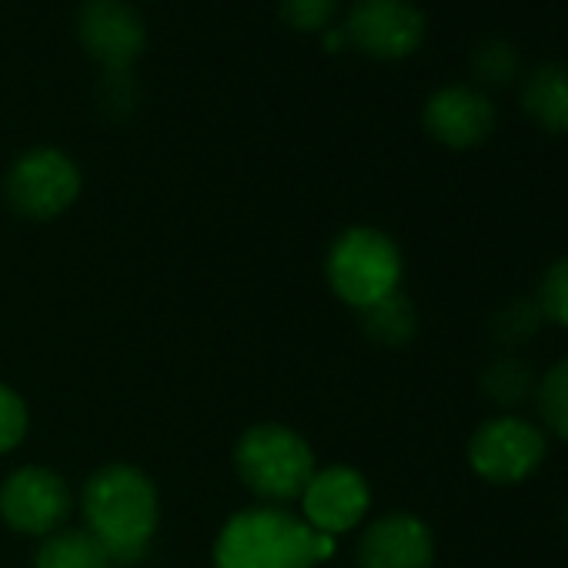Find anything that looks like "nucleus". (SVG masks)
I'll return each instance as SVG.
<instances>
[{"label": "nucleus", "instance_id": "nucleus-1", "mask_svg": "<svg viewBox=\"0 0 568 568\" xmlns=\"http://www.w3.org/2000/svg\"><path fill=\"white\" fill-rule=\"evenodd\" d=\"M84 528L104 545L114 568L138 565L161 521V501L154 481L138 465H104L98 468L81 495Z\"/></svg>", "mask_w": 568, "mask_h": 568}, {"label": "nucleus", "instance_id": "nucleus-2", "mask_svg": "<svg viewBox=\"0 0 568 568\" xmlns=\"http://www.w3.org/2000/svg\"><path fill=\"white\" fill-rule=\"evenodd\" d=\"M335 538L315 531L281 505L234 511L214 538V568H315L332 558Z\"/></svg>", "mask_w": 568, "mask_h": 568}, {"label": "nucleus", "instance_id": "nucleus-3", "mask_svg": "<svg viewBox=\"0 0 568 568\" xmlns=\"http://www.w3.org/2000/svg\"><path fill=\"white\" fill-rule=\"evenodd\" d=\"M234 471L254 498L267 505H288L305 495L318 462L302 432L277 422H261L237 438Z\"/></svg>", "mask_w": 568, "mask_h": 568}, {"label": "nucleus", "instance_id": "nucleus-4", "mask_svg": "<svg viewBox=\"0 0 568 568\" xmlns=\"http://www.w3.org/2000/svg\"><path fill=\"white\" fill-rule=\"evenodd\" d=\"M402 251L378 227H348L342 231L325 257L328 288L338 302L362 312L402 288Z\"/></svg>", "mask_w": 568, "mask_h": 568}, {"label": "nucleus", "instance_id": "nucleus-5", "mask_svg": "<svg viewBox=\"0 0 568 568\" xmlns=\"http://www.w3.org/2000/svg\"><path fill=\"white\" fill-rule=\"evenodd\" d=\"M8 204L31 221L61 217L81 194L78 164L58 148H34L14 161L4 181Z\"/></svg>", "mask_w": 568, "mask_h": 568}, {"label": "nucleus", "instance_id": "nucleus-6", "mask_svg": "<svg viewBox=\"0 0 568 568\" xmlns=\"http://www.w3.org/2000/svg\"><path fill=\"white\" fill-rule=\"evenodd\" d=\"M545 432L518 415H498L478 425L468 442V465L491 485H518L545 462Z\"/></svg>", "mask_w": 568, "mask_h": 568}, {"label": "nucleus", "instance_id": "nucleus-7", "mask_svg": "<svg viewBox=\"0 0 568 568\" xmlns=\"http://www.w3.org/2000/svg\"><path fill=\"white\" fill-rule=\"evenodd\" d=\"M71 488L64 475L44 465H24L0 485V518L18 535L48 538L71 515Z\"/></svg>", "mask_w": 568, "mask_h": 568}, {"label": "nucleus", "instance_id": "nucleus-8", "mask_svg": "<svg viewBox=\"0 0 568 568\" xmlns=\"http://www.w3.org/2000/svg\"><path fill=\"white\" fill-rule=\"evenodd\" d=\"M302 501V518L322 531V535H342L352 531L355 525L365 521L368 508H372V488L365 481V475L352 465H328L318 468L315 478L308 481Z\"/></svg>", "mask_w": 568, "mask_h": 568}, {"label": "nucleus", "instance_id": "nucleus-9", "mask_svg": "<svg viewBox=\"0 0 568 568\" xmlns=\"http://www.w3.org/2000/svg\"><path fill=\"white\" fill-rule=\"evenodd\" d=\"M348 38L372 58L398 61L418 51L425 18L412 0H358L348 18Z\"/></svg>", "mask_w": 568, "mask_h": 568}, {"label": "nucleus", "instance_id": "nucleus-10", "mask_svg": "<svg viewBox=\"0 0 568 568\" xmlns=\"http://www.w3.org/2000/svg\"><path fill=\"white\" fill-rule=\"evenodd\" d=\"M435 535L412 511H388L375 518L358 538L362 568H432Z\"/></svg>", "mask_w": 568, "mask_h": 568}, {"label": "nucleus", "instance_id": "nucleus-11", "mask_svg": "<svg viewBox=\"0 0 568 568\" xmlns=\"http://www.w3.org/2000/svg\"><path fill=\"white\" fill-rule=\"evenodd\" d=\"M78 31L88 54L108 71H128L144 51V24L121 0H88Z\"/></svg>", "mask_w": 568, "mask_h": 568}, {"label": "nucleus", "instance_id": "nucleus-12", "mask_svg": "<svg viewBox=\"0 0 568 568\" xmlns=\"http://www.w3.org/2000/svg\"><path fill=\"white\" fill-rule=\"evenodd\" d=\"M491 128H495V108L475 88H462V84L442 88L425 104V131L452 151L481 144L491 134Z\"/></svg>", "mask_w": 568, "mask_h": 568}, {"label": "nucleus", "instance_id": "nucleus-13", "mask_svg": "<svg viewBox=\"0 0 568 568\" xmlns=\"http://www.w3.org/2000/svg\"><path fill=\"white\" fill-rule=\"evenodd\" d=\"M521 108L538 128L551 134H568V68L565 64L535 68L521 88Z\"/></svg>", "mask_w": 568, "mask_h": 568}, {"label": "nucleus", "instance_id": "nucleus-14", "mask_svg": "<svg viewBox=\"0 0 568 568\" xmlns=\"http://www.w3.org/2000/svg\"><path fill=\"white\" fill-rule=\"evenodd\" d=\"M34 568H114L104 545L88 528H58L41 538Z\"/></svg>", "mask_w": 568, "mask_h": 568}, {"label": "nucleus", "instance_id": "nucleus-15", "mask_svg": "<svg viewBox=\"0 0 568 568\" xmlns=\"http://www.w3.org/2000/svg\"><path fill=\"white\" fill-rule=\"evenodd\" d=\"M358 322H362V332L375 345H385V348H402L418 332V312H415V305L408 302V295L402 288L395 295L362 308Z\"/></svg>", "mask_w": 568, "mask_h": 568}, {"label": "nucleus", "instance_id": "nucleus-16", "mask_svg": "<svg viewBox=\"0 0 568 568\" xmlns=\"http://www.w3.org/2000/svg\"><path fill=\"white\" fill-rule=\"evenodd\" d=\"M535 372L528 362L515 358V355H495L485 372H481V392L498 405V408H518L521 402H528L535 395Z\"/></svg>", "mask_w": 568, "mask_h": 568}, {"label": "nucleus", "instance_id": "nucleus-17", "mask_svg": "<svg viewBox=\"0 0 568 568\" xmlns=\"http://www.w3.org/2000/svg\"><path fill=\"white\" fill-rule=\"evenodd\" d=\"M535 405L545 432L568 442V358L551 365L535 385Z\"/></svg>", "mask_w": 568, "mask_h": 568}, {"label": "nucleus", "instance_id": "nucleus-18", "mask_svg": "<svg viewBox=\"0 0 568 568\" xmlns=\"http://www.w3.org/2000/svg\"><path fill=\"white\" fill-rule=\"evenodd\" d=\"M541 322H545V315H541V308L535 305V298H511V302H505V305L491 315L488 332H491V338H495L498 345L515 348V345H521V342H531V338L538 335Z\"/></svg>", "mask_w": 568, "mask_h": 568}, {"label": "nucleus", "instance_id": "nucleus-19", "mask_svg": "<svg viewBox=\"0 0 568 568\" xmlns=\"http://www.w3.org/2000/svg\"><path fill=\"white\" fill-rule=\"evenodd\" d=\"M535 305L541 308L545 322H555V325L568 328V257L555 261V264L541 274Z\"/></svg>", "mask_w": 568, "mask_h": 568}, {"label": "nucleus", "instance_id": "nucleus-20", "mask_svg": "<svg viewBox=\"0 0 568 568\" xmlns=\"http://www.w3.org/2000/svg\"><path fill=\"white\" fill-rule=\"evenodd\" d=\"M28 428H31V412L24 398L11 385L0 382V455L14 452L28 438Z\"/></svg>", "mask_w": 568, "mask_h": 568}, {"label": "nucleus", "instance_id": "nucleus-21", "mask_svg": "<svg viewBox=\"0 0 568 568\" xmlns=\"http://www.w3.org/2000/svg\"><path fill=\"white\" fill-rule=\"evenodd\" d=\"M471 68H475V74H478L485 84H505V81L515 78L518 58H515L511 44H505V41H488V44H481V48L475 51Z\"/></svg>", "mask_w": 568, "mask_h": 568}, {"label": "nucleus", "instance_id": "nucleus-22", "mask_svg": "<svg viewBox=\"0 0 568 568\" xmlns=\"http://www.w3.org/2000/svg\"><path fill=\"white\" fill-rule=\"evenodd\" d=\"M338 8V0H281V18L298 31H322Z\"/></svg>", "mask_w": 568, "mask_h": 568}, {"label": "nucleus", "instance_id": "nucleus-23", "mask_svg": "<svg viewBox=\"0 0 568 568\" xmlns=\"http://www.w3.org/2000/svg\"><path fill=\"white\" fill-rule=\"evenodd\" d=\"M134 81L124 71H108L104 84H101V101L108 104V114H128L134 108Z\"/></svg>", "mask_w": 568, "mask_h": 568}]
</instances>
